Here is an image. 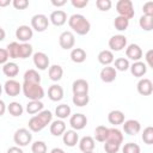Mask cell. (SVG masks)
I'll return each mask as SVG.
<instances>
[{"mask_svg":"<svg viewBox=\"0 0 153 153\" xmlns=\"http://www.w3.org/2000/svg\"><path fill=\"white\" fill-rule=\"evenodd\" d=\"M53 121V114L50 110H42L37 115L32 116L29 120V129L33 133H38L43 130L48 124H50Z\"/></svg>","mask_w":153,"mask_h":153,"instance_id":"cell-1","label":"cell"},{"mask_svg":"<svg viewBox=\"0 0 153 153\" xmlns=\"http://www.w3.org/2000/svg\"><path fill=\"white\" fill-rule=\"evenodd\" d=\"M68 25L76 35H80V36L87 35L91 30V23L86 19L85 16L80 13L72 14L68 19Z\"/></svg>","mask_w":153,"mask_h":153,"instance_id":"cell-2","label":"cell"},{"mask_svg":"<svg viewBox=\"0 0 153 153\" xmlns=\"http://www.w3.org/2000/svg\"><path fill=\"white\" fill-rule=\"evenodd\" d=\"M22 91L30 100H41L44 97V88L41 86V84L24 81L22 85Z\"/></svg>","mask_w":153,"mask_h":153,"instance_id":"cell-3","label":"cell"},{"mask_svg":"<svg viewBox=\"0 0 153 153\" xmlns=\"http://www.w3.org/2000/svg\"><path fill=\"white\" fill-rule=\"evenodd\" d=\"M13 141H14V143L17 146L25 147L29 143H31V141H32V134L26 128H19V129L16 130V133L13 135Z\"/></svg>","mask_w":153,"mask_h":153,"instance_id":"cell-4","label":"cell"},{"mask_svg":"<svg viewBox=\"0 0 153 153\" xmlns=\"http://www.w3.org/2000/svg\"><path fill=\"white\" fill-rule=\"evenodd\" d=\"M116 11L118 16L127 18L128 20L135 16V11L133 7V2L130 0H120L116 4Z\"/></svg>","mask_w":153,"mask_h":153,"instance_id":"cell-5","label":"cell"},{"mask_svg":"<svg viewBox=\"0 0 153 153\" xmlns=\"http://www.w3.org/2000/svg\"><path fill=\"white\" fill-rule=\"evenodd\" d=\"M49 26V19L45 14L38 13L31 18V29L37 32H43Z\"/></svg>","mask_w":153,"mask_h":153,"instance_id":"cell-6","label":"cell"},{"mask_svg":"<svg viewBox=\"0 0 153 153\" xmlns=\"http://www.w3.org/2000/svg\"><path fill=\"white\" fill-rule=\"evenodd\" d=\"M59 44L62 49L65 50H69L73 49L74 44H75V37L74 33L72 31H63L60 36H59Z\"/></svg>","mask_w":153,"mask_h":153,"instance_id":"cell-7","label":"cell"},{"mask_svg":"<svg viewBox=\"0 0 153 153\" xmlns=\"http://www.w3.org/2000/svg\"><path fill=\"white\" fill-rule=\"evenodd\" d=\"M108 44L111 51H121L127 47V37L124 35H114Z\"/></svg>","mask_w":153,"mask_h":153,"instance_id":"cell-8","label":"cell"},{"mask_svg":"<svg viewBox=\"0 0 153 153\" xmlns=\"http://www.w3.org/2000/svg\"><path fill=\"white\" fill-rule=\"evenodd\" d=\"M32 60H33V65L36 66V68H38L39 71H45L49 68V63L50 60L48 57V55L43 51H37L32 55Z\"/></svg>","mask_w":153,"mask_h":153,"instance_id":"cell-9","label":"cell"},{"mask_svg":"<svg viewBox=\"0 0 153 153\" xmlns=\"http://www.w3.org/2000/svg\"><path fill=\"white\" fill-rule=\"evenodd\" d=\"M33 36V30L27 25H19L16 30V38L22 43H27Z\"/></svg>","mask_w":153,"mask_h":153,"instance_id":"cell-10","label":"cell"},{"mask_svg":"<svg viewBox=\"0 0 153 153\" xmlns=\"http://www.w3.org/2000/svg\"><path fill=\"white\" fill-rule=\"evenodd\" d=\"M2 87H4L5 93L10 97H17L22 91V85L19 84V81L14 79H8Z\"/></svg>","mask_w":153,"mask_h":153,"instance_id":"cell-11","label":"cell"},{"mask_svg":"<svg viewBox=\"0 0 153 153\" xmlns=\"http://www.w3.org/2000/svg\"><path fill=\"white\" fill-rule=\"evenodd\" d=\"M69 124L73 128V130H81L87 124V117L84 114H74L69 117Z\"/></svg>","mask_w":153,"mask_h":153,"instance_id":"cell-12","label":"cell"},{"mask_svg":"<svg viewBox=\"0 0 153 153\" xmlns=\"http://www.w3.org/2000/svg\"><path fill=\"white\" fill-rule=\"evenodd\" d=\"M126 56L127 60H133L134 62L140 61L142 57V49L140 48L139 44L131 43L128 47H126Z\"/></svg>","mask_w":153,"mask_h":153,"instance_id":"cell-13","label":"cell"},{"mask_svg":"<svg viewBox=\"0 0 153 153\" xmlns=\"http://www.w3.org/2000/svg\"><path fill=\"white\" fill-rule=\"evenodd\" d=\"M136 88L141 96H151L153 92V82L148 78H142L139 80Z\"/></svg>","mask_w":153,"mask_h":153,"instance_id":"cell-14","label":"cell"},{"mask_svg":"<svg viewBox=\"0 0 153 153\" xmlns=\"http://www.w3.org/2000/svg\"><path fill=\"white\" fill-rule=\"evenodd\" d=\"M49 22L55 26H62L67 22V13L62 10H55L50 13Z\"/></svg>","mask_w":153,"mask_h":153,"instance_id":"cell-15","label":"cell"},{"mask_svg":"<svg viewBox=\"0 0 153 153\" xmlns=\"http://www.w3.org/2000/svg\"><path fill=\"white\" fill-rule=\"evenodd\" d=\"M99 76H100V80L103 82H106V84H110L112 81L116 80V76H117V71L114 68V67H110V66H106V67H103L100 73H99Z\"/></svg>","mask_w":153,"mask_h":153,"instance_id":"cell-16","label":"cell"},{"mask_svg":"<svg viewBox=\"0 0 153 153\" xmlns=\"http://www.w3.org/2000/svg\"><path fill=\"white\" fill-rule=\"evenodd\" d=\"M123 130H124V133L126 134H128V135H136L137 133H140V130H141V124H140V122L139 121H136V120H127V121H124L123 123Z\"/></svg>","mask_w":153,"mask_h":153,"instance_id":"cell-17","label":"cell"},{"mask_svg":"<svg viewBox=\"0 0 153 153\" xmlns=\"http://www.w3.org/2000/svg\"><path fill=\"white\" fill-rule=\"evenodd\" d=\"M88 82L85 79H76L72 84L73 94H88Z\"/></svg>","mask_w":153,"mask_h":153,"instance_id":"cell-18","label":"cell"},{"mask_svg":"<svg viewBox=\"0 0 153 153\" xmlns=\"http://www.w3.org/2000/svg\"><path fill=\"white\" fill-rule=\"evenodd\" d=\"M129 69H130V73L134 76L142 78L147 73V65L145 62H142V61H136V62H133L129 66Z\"/></svg>","mask_w":153,"mask_h":153,"instance_id":"cell-19","label":"cell"},{"mask_svg":"<svg viewBox=\"0 0 153 153\" xmlns=\"http://www.w3.org/2000/svg\"><path fill=\"white\" fill-rule=\"evenodd\" d=\"M62 141L67 147H74L79 142V136L76 134V130H66L62 135Z\"/></svg>","mask_w":153,"mask_h":153,"instance_id":"cell-20","label":"cell"},{"mask_svg":"<svg viewBox=\"0 0 153 153\" xmlns=\"http://www.w3.org/2000/svg\"><path fill=\"white\" fill-rule=\"evenodd\" d=\"M48 97L53 102H60L63 98V88H62V86H60L57 84H54V85L49 86Z\"/></svg>","mask_w":153,"mask_h":153,"instance_id":"cell-21","label":"cell"},{"mask_svg":"<svg viewBox=\"0 0 153 153\" xmlns=\"http://www.w3.org/2000/svg\"><path fill=\"white\" fill-rule=\"evenodd\" d=\"M49 129H50L51 135H54V136H61L66 131V123L62 120H59L57 118L55 121H51Z\"/></svg>","mask_w":153,"mask_h":153,"instance_id":"cell-22","label":"cell"},{"mask_svg":"<svg viewBox=\"0 0 153 153\" xmlns=\"http://www.w3.org/2000/svg\"><path fill=\"white\" fill-rule=\"evenodd\" d=\"M78 143H79V148L82 153L92 152L96 147V142H94V139L92 136H84L80 139V141Z\"/></svg>","mask_w":153,"mask_h":153,"instance_id":"cell-23","label":"cell"},{"mask_svg":"<svg viewBox=\"0 0 153 153\" xmlns=\"http://www.w3.org/2000/svg\"><path fill=\"white\" fill-rule=\"evenodd\" d=\"M108 121L112 126H120L124 122V114L121 110H112L108 114Z\"/></svg>","mask_w":153,"mask_h":153,"instance_id":"cell-24","label":"cell"},{"mask_svg":"<svg viewBox=\"0 0 153 153\" xmlns=\"http://www.w3.org/2000/svg\"><path fill=\"white\" fill-rule=\"evenodd\" d=\"M105 141H110V142H114V143H117V145H122L123 134L117 128H109V134H108V137H106Z\"/></svg>","mask_w":153,"mask_h":153,"instance_id":"cell-25","label":"cell"},{"mask_svg":"<svg viewBox=\"0 0 153 153\" xmlns=\"http://www.w3.org/2000/svg\"><path fill=\"white\" fill-rule=\"evenodd\" d=\"M2 73L6 76H8L10 79H13L19 73V66L16 62H7L2 67Z\"/></svg>","mask_w":153,"mask_h":153,"instance_id":"cell-26","label":"cell"},{"mask_svg":"<svg viewBox=\"0 0 153 153\" xmlns=\"http://www.w3.org/2000/svg\"><path fill=\"white\" fill-rule=\"evenodd\" d=\"M97 59H98V62L102 63V65H104V66H109L115 60L114 59V53L111 50H109V49H104V50L99 51Z\"/></svg>","mask_w":153,"mask_h":153,"instance_id":"cell-27","label":"cell"},{"mask_svg":"<svg viewBox=\"0 0 153 153\" xmlns=\"http://www.w3.org/2000/svg\"><path fill=\"white\" fill-rule=\"evenodd\" d=\"M48 75H49V79H50L51 81H59V80L62 79V75H63V68H62L60 65H53V66H49Z\"/></svg>","mask_w":153,"mask_h":153,"instance_id":"cell-28","label":"cell"},{"mask_svg":"<svg viewBox=\"0 0 153 153\" xmlns=\"http://www.w3.org/2000/svg\"><path fill=\"white\" fill-rule=\"evenodd\" d=\"M44 108V104L41 102V100H30L27 104H26V112L29 115H36L38 112H41Z\"/></svg>","mask_w":153,"mask_h":153,"instance_id":"cell-29","label":"cell"},{"mask_svg":"<svg viewBox=\"0 0 153 153\" xmlns=\"http://www.w3.org/2000/svg\"><path fill=\"white\" fill-rule=\"evenodd\" d=\"M71 60L74 63H82L86 60V51L82 48H73L71 51Z\"/></svg>","mask_w":153,"mask_h":153,"instance_id":"cell-30","label":"cell"},{"mask_svg":"<svg viewBox=\"0 0 153 153\" xmlns=\"http://www.w3.org/2000/svg\"><path fill=\"white\" fill-rule=\"evenodd\" d=\"M71 112H72V109H71V106L67 105V104H60V105H57L56 109H55V115H56V117H57L59 120H62V121H63L65 118L69 117V116H71Z\"/></svg>","mask_w":153,"mask_h":153,"instance_id":"cell-31","label":"cell"},{"mask_svg":"<svg viewBox=\"0 0 153 153\" xmlns=\"http://www.w3.org/2000/svg\"><path fill=\"white\" fill-rule=\"evenodd\" d=\"M33 54V48L30 43H19V56L18 59H27Z\"/></svg>","mask_w":153,"mask_h":153,"instance_id":"cell-32","label":"cell"},{"mask_svg":"<svg viewBox=\"0 0 153 153\" xmlns=\"http://www.w3.org/2000/svg\"><path fill=\"white\" fill-rule=\"evenodd\" d=\"M7 110H8V112H10L13 117H19V116H22L23 112H24L23 105H22L20 103H18V102H11V103L7 105Z\"/></svg>","mask_w":153,"mask_h":153,"instance_id":"cell-33","label":"cell"},{"mask_svg":"<svg viewBox=\"0 0 153 153\" xmlns=\"http://www.w3.org/2000/svg\"><path fill=\"white\" fill-rule=\"evenodd\" d=\"M109 134V128L105 126H98L94 129V139L98 142H104L108 137Z\"/></svg>","mask_w":153,"mask_h":153,"instance_id":"cell-34","label":"cell"},{"mask_svg":"<svg viewBox=\"0 0 153 153\" xmlns=\"http://www.w3.org/2000/svg\"><path fill=\"white\" fill-rule=\"evenodd\" d=\"M23 78H24V81L41 84V75L38 74V72L36 69H27L24 73V76Z\"/></svg>","mask_w":153,"mask_h":153,"instance_id":"cell-35","label":"cell"},{"mask_svg":"<svg viewBox=\"0 0 153 153\" xmlns=\"http://www.w3.org/2000/svg\"><path fill=\"white\" fill-rule=\"evenodd\" d=\"M114 26L117 31H126L129 26V20L124 17H121V16H117L115 19H114Z\"/></svg>","mask_w":153,"mask_h":153,"instance_id":"cell-36","label":"cell"},{"mask_svg":"<svg viewBox=\"0 0 153 153\" xmlns=\"http://www.w3.org/2000/svg\"><path fill=\"white\" fill-rule=\"evenodd\" d=\"M139 25L142 30L145 31H151L153 29V17H148V16H141L139 19Z\"/></svg>","mask_w":153,"mask_h":153,"instance_id":"cell-37","label":"cell"},{"mask_svg":"<svg viewBox=\"0 0 153 153\" xmlns=\"http://www.w3.org/2000/svg\"><path fill=\"white\" fill-rule=\"evenodd\" d=\"M72 102H73L74 105L79 106V108H82V106L88 104L90 97H88V94H73Z\"/></svg>","mask_w":153,"mask_h":153,"instance_id":"cell-38","label":"cell"},{"mask_svg":"<svg viewBox=\"0 0 153 153\" xmlns=\"http://www.w3.org/2000/svg\"><path fill=\"white\" fill-rule=\"evenodd\" d=\"M129 60H127L126 57H118L115 60V69L116 71H120V72H126L129 69Z\"/></svg>","mask_w":153,"mask_h":153,"instance_id":"cell-39","label":"cell"},{"mask_svg":"<svg viewBox=\"0 0 153 153\" xmlns=\"http://www.w3.org/2000/svg\"><path fill=\"white\" fill-rule=\"evenodd\" d=\"M6 50L8 53V56L11 59H18L19 56V43L18 42H11L7 44Z\"/></svg>","mask_w":153,"mask_h":153,"instance_id":"cell-40","label":"cell"},{"mask_svg":"<svg viewBox=\"0 0 153 153\" xmlns=\"http://www.w3.org/2000/svg\"><path fill=\"white\" fill-rule=\"evenodd\" d=\"M142 141L146 143V145H152L153 143V127L148 126L143 129L142 131Z\"/></svg>","mask_w":153,"mask_h":153,"instance_id":"cell-41","label":"cell"},{"mask_svg":"<svg viewBox=\"0 0 153 153\" xmlns=\"http://www.w3.org/2000/svg\"><path fill=\"white\" fill-rule=\"evenodd\" d=\"M47 145L44 141L37 140L31 145V152L32 153H47Z\"/></svg>","mask_w":153,"mask_h":153,"instance_id":"cell-42","label":"cell"},{"mask_svg":"<svg viewBox=\"0 0 153 153\" xmlns=\"http://www.w3.org/2000/svg\"><path fill=\"white\" fill-rule=\"evenodd\" d=\"M141 148L137 143L134 142H128L122 147V153H140Z\"/></svg>","mask_w":153,"mask_h":153,"instance_id":"cell-43","label":"cell"},{"mask_svg":"<svg viewBox=\"0 0 153 153\" xmlns=\"http://www.w3.org/2000/svg\"><path fill=\"white\" fill-rule=\"evenodd\" d=\"M96 6H97V8H98L99 11L106 12V11H109V10L111 8L112 2H111L110 0H97V1H96Z\"/></svg>","mask_w":153,"mask_h":153,"instance_id":"cell-44","label":"cell"},{"mask_svg":"<svg viewBox=\"0 0 153 153\" xmlns=\"http://www.w3.org/2000/svg\"><path fill=\"white\" fill-rule=\"evenodd\" d=\"M121 148V145H117V143H114V142H110V141H105L104 143V151L106 153H117Z\"/></svg>","mask_w":153,"mask_h":153,"instance_id":"cell-45","label":"cell"},{"mask_svg":"<svg viewBox=\"0 0 153 153\" xmlns=\"http://www.w3.org/2000/svg\"><path fill=\"white\" fill-rule=\"evenodd\" d=\"M142 11H143V16L153 17V2L152 1L145 2L143 6H142Z\"/></svg>","mask_w":153,"mask_h":153,"instance_id":"cell-46","label":"cell"},{"mask_svg":"<svg viewBox=\"0 0 153 153\" xmlns=\"http://www.w3.org/2000/svg\"><path fill=\"white\" fill-rule=\"evenodd\" d=\"M12 5L16 10H25L29 6V1L27 0H13Z\"/></svg>","mask_w":153,"mask_h":153,"instance_id":"cell-47","label":"cell"},{"mask_svg":"<svg viewBox=\"0 0 153 153\" xmlns=\"http://www.w3.org/2000/svg\"><path fill=\"white\" fill-rule=\"evenodd\" d=\"M71 4L73 7L76 8H84L88 5V0H71Z\"/></svg>","mask_w":153,"mask_h":153,"instance_id":"cell-48","label":"cell"},{"mask_svg":"<svg viewBox=\"0 0 153 153\" xmlns=\"http://www.w3.org/2000/svg\"><path fill=\"white\" fill-rule=\"evenodd\" d=\"M8 59H10V56H8L7 50L4 49V48H0V65L7 63L8 62Z\"/></svg>","mask_w":153,"mask_h":153,"instance_id":"cell-49","label":"cell"},{"mask_svg":"<svg viewBox=\"0 0 153 153\" xmlns=\"http://www.w3.org/2000/svg\"><path fill=\"white\" fill-rule=\"evenodd\" d=\"M152 55H153V50H152V49H149V50L146 53V56H145V59H146V62H147L148 67H152V66H153V62H152Z\"/></svg>","mask_w":153,"mask_h":153,"instance_id":"cell-50","label":"cell"},{"mask_svg":"<svg viewBox=\"0 0 153 153\" xmlns=\"http://www.w3.org/2000/svg\"><path fill=\"white\" fill-rule=\"evenodd\" d=\"M7 153H24L19 146H12L7 149Z\"/></svg>","mask_w":153,"mask_h":153,"instance_id":"cell-51","label":"cell"},{"mask_svg":"<svg viewBox=\"0 0 153 153\" xmlns=\"http://www.w3.org/2000/svg\"><path fill=\"white\" fill-rule=\"evenodd\" d=\"M67 1L66 0H61V1H56V0H51V5L55 6V7H61L63 5H66Z\"/></svg>","mask_w":153,"mask_h":153,"instance_id":"cell-52","label":"cell"},{"mask_svg":"<svg viewBox=\"0 0 153 153\" xmlns=\"http://www.w3.org/2000/svg\"><path fill=\"white\" fill-rule=\"evenodd\" d=\"M6 110H7V106H6L5 102L0 99V116H2V115L5 114V111H6Z\"/></svg>","mask_w":153,"mask_h":153,"instance_id":"cell-53","label":"cell"},{"mask_svg":"<svg viewBox=\"0 0 153 153\" xmlns=\"http://www.w3.org/2000/svg\"><path fill=\"white\" fill-rule=\"evenodd\" d=\"M11 4V0H0V7H6Z\"/></svg>","mask_w":153,"mask_h":153,"instance_id":"cell-54","label":"cell"},{"mask_svg":"<svg viewBox=\"0 0 153 153\" xmlns=\"http://www.w3.org/2000/svg\"><path fill=\"white\" fill-rule=\"evenodd\" d=\"M50 153H66V152L62 148H60V147H55V148H53L50 151Z\"/></svg>","mask_w":153,"mask_h":153,"instance_id":"cell-55","label":"cell"},{"mask_svg":"<svg viewBox=\"0 0 153 153\" xmlns=\"http://www.w3.org/2000/svg\"><path fill=\"white\" fill-rule=\"evenodd\" d=\"M5 37H6V32H5V30H4L2 27H0V42L4 41Z\"/></svg>","mask_w":153,"mask_h":153,"instance_id":"cell-56","label":"cell"},{"mask_svg":"<svg viewBox=\"0 0 153 153\" xmlns=\"http://www.w3.org/2000/svg\"><path fill=\"white\" fill-rule=\"evenodd\" d=\"M2 90H4V87H2V85L0 84V96H1V93H2Z\"/></svg>","mask_w":153,"mask_h":153,"instance_id":"cell-57","label":"cell"},{"mask_svg":"<svg viewBox=\"0 0 153 153\" xmlns=\"http://www.w3.org/2000/svg\"><path fill=\"white\" fill-rule=\"evenodd\" d=\"M85 153H94V152H93V151H92V152H85Z\"/></svg>","mask_w":153,"mask_h":153,"instance_id":"cell-58","label":"cell"}]
</instances>
